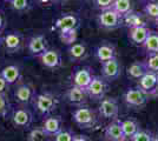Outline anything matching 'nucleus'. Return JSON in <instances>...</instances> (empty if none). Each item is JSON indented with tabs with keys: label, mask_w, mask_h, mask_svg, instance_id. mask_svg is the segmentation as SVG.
Masks as SVG:
<instances>
[{
	"label": "nucleus",
	"mask_w": 158,
	"mask_h": 141,
	"mask_svg": "<svg viewBox=\"0 0 158 141\" xmlns=\"http://www.w3.org/2000/svg\"><path fill=\"white\" fill-rule=\"evenodd\" d=\"M72 118L74 122L80 128L89 129L97 125L98 122V115L92 108L87 106H80L72 113Z\"/></svg>",
	"instance_id": "obj_3"
},
{
	"label": "nucleus",
	"mask_w": 158,
	"mask_h": 141,
	"mask_svg": "<svg viewBox=\"0 0 158 141\" xmlns=\"http://www.w3.org/2000/svg\"><path fill=\"white\" fill-rule=\"evenodd\" d=\"M120 125H122V129H123V134L125 136V139H131L133 135L138 132L139 125L138 122L133 119H126V120L120 121Z\"/></svg>",
	"instance_id": "obj_25"
},
{
	"label": "nucleus",
	"mask_w": 158,
	"mask_h": 141,
	"mask_svg": "<svg viewBox=\"0 0 158 141\" xmlns=\"http://www.w3.org/2000/svg\"><path fill=\"white\" fill-rule=\"evenodd\" d=\"M40 4H48V2H51L53 0H38Z\"/></svg>",
	"instance_id": "obj_39"
},
{
	"label": "nucleus",
	"mask_w": 158,
	"mask_h": 141,
	"mask_svg": "<svg viewBox=\"0 0 158 141\" xmlns=\"http://www.w3.org/2000/svg\"><path fill=\"white\" fill-rule=\"evenodd\" d=\"M2 44L6 48L8 53H17L23 48L24 45V37L20 32L17 31H12L4 37L2 39Z\"/></svg>",
	"instance_id": "obj_15"
},
{
	"label": "nucleus",
	"mask_w": 158,
	"mask_h": 141,
	"mask_svg": "<svg viewBox=\"0 0 158 141\" xmlns=\"http://www.w3.org/2000/svg\"><path fill=\"white\" fill-rule=\"evenodd\" d=\"M104 135H105L106 140L109 141H117L122 140V139H125V136L123 134L120 120H118V119L117 120H112L105 127Z\"/></svg>",
	"instance_id": "obj_21"
},
{
	"label": "nucleus",
	"mask_w": 158,
	"mask_h": 141,
	"mask_svg": "<svg viewBox=\"0 0 158 141\" xmlns=\"http://www.w3.org/2000/svg\"><path fill=\"white\" fill-rule=\"evenodd\" d=\"M148 67L145 65L144 61H135L132 62L131 65L127 67L126 69V74L130 79H133V80H140L145 74L148 73Z\"/></svg>",
	"instance_id": "obj_23"
},
{
	"label": "nucleus",
	"mask_w": 158,
	"mask_h": 141,
	"mask_svg": "<svg viewBox=\"0 0 158 141\" xmlns=\"http://www.w3.org/2000/svg\"><path fill=\"white\" fill-rule=\"evenodd\" d=\"M117 141H127V139H122V140H117Z\"/></svg>",
	"instance_id": "obj_44"
},
{
	"label": "nucleus",
	"mask_w": 158,
	"mask_h": 141,
	"mask_svg": "<svg viewBox=\"0 0 158 141\" xmlns=\"http://www.w3.org/2000/svg\"><path fill=\"white\" fill-rule=\"evenodd\" d=\"M27 49L31 55L38 58L39 55L46 52L47 49V40L45 38L44 34H35V35H32L28 40H27Z\"/></svg>",
	"instance_id": "obj_14"
},
{
	"label": "nucleus",
	"mask_w": 158,
	"mask_h": 141,
	"mask_svg": "<svg viewBox=\"0 0 158 141\" xmlns=\"http://www.w3.org/2000/svg\"><path fill=\"white\" fill-rule=\"evenodd\" d=\"M8 84L6 82V80L0 75V94H6V91L8 88Z\"/></svg>",
	"instance_id": "obj_37"
},
{
	"label": "nucleus",
	"mask_w": 158,
	"mask_h": 141,
	"mask_svg": "<svg viewBox=\"0 0 158 141\" xmlns=\"http://www.w3.org/2000/svg\"><path fill=\"white\" fill-rule=\"evenodd\" d=\"M0 75L6 80L8 85H13L21 79V71L17 65H7L0 71Z\"/></svg>",
	"instance_id": "obj_22"
},
{
	"label": "nucleus",
	"mask_w": 158,
	"mask_h": 141,
	"mask_svg": "<svg viewBox=\"0 0 158 141\" xmlns=\"http://www.w3.org/2000/svg\"><path fill=\"white\" fill-rule=\"evenodd\" d=\"M10 4L14 11L24 12V11H27L30 7V0H12Z\"/></svg>",
	"instance_id": "obj_32"
},
{
	"label": "nucleus",
	"mask_w": 158,
	"mask_h": 141,
	"mask_svg": "<svg viewBox=\"0 0 158 141\" xmlns=\"http://www.w3.org/2000/svg\"><path fill=\"white\" fill-rule=\"evenodd\" d=\"M92 69L90 67H79L77 69H74V72L72 73V86L76 87L83 88L86 89L87 86L90 85V82L93 79Z\"/></svg>",
	"instance_id": "obj_12"
},
{
	"label": "nucleus",
	"mask_w": 158,
	"mask_h": 141,
	"mask_svg": "<svg viewBox=\"0 0 158 141\" xmlns=\"http://www.w3.org/2000/svg\"><path fill=\"white\" fill-rule=\"evenodd\" d=\"M67 55L70 58V60L72 61H83L85 60L86 58L89 57V49L87 46L84 41L80 42H74L72 45H70L67 48Z\"/></svg>",
	"instance_id": "obj_17"
},
{
	"label": "nucleus",
	"mask_w": 158,
	"mask_h": 141,
	"mask_svg": "<svg viewBox=\"0 0 158 141\" xmlns=\"http://www.w3.org/2000/svg\"><path fill=\"white\" fill-rule=\"evenodd\" d=\"M85 91L90 99H93L94 101H102L109 91V84L102 75H94Z\"/></svg>",
	"instance_id": "obj_5"
},
{
	"label": "nucleus",
	"mask_w": 158,
	"mask_h": 141,
	"mask_svg": "<svg viewBox=\"0 0 158 141\" xmlns=\"http://www.w3.org/2000/svg\"><path fill=\"white\" fill-rule=\"evenodd\" d=\"M99 114L107 120H117L119 114L118 100L116 98H104L100 101L98 108Z\"/></svg>",
	"instance_id": "obj_8"
},
{
	"label": "nucleus",
	"mask_w": 158,
	"mask_h": 141,
	"mask_svg": "<svg viewBox=\"0 0 158 141\" xmlns=\"http://www.w3.org/2000/svg\"><path fill=\"white\" fill-rule=\"evenodd\" d=\"M143 13L151 18V19H157L158 18V1L157 0H146L143 1Z\"/></svg>",
	"instance_id": "obj_28"
},
{
	"label": "nucleus",
	"mask_w": 158,
	"mask_h": 141,
	"mask_svg": "<svg viewBox=\"0 0 158 141\" xmlns=\"http://www.w3.org/2000/svg\"><path fill=\"white\" fill-rule=\"evenodd\" d=\"M73 141H90L85 135H76Z\"/></svg>",
	"instance_id": "obj_38"
},
{
	"label": "nucleus",
	"mask_w": 158,
	"mask_h": 141,
	"mask_svg": "<svg viewBox=\"0 0 158 141\" xmlns=\"http://www.w3.org/2000/svg\"><path fill=\"white\" fill-rule=\"evenodd\" d=\"M66 98H67L70 104L80 107V106H85L86 100L89 96L86 94L85 89L76 87V86H71L66 92Z\"/></svg>",
	"instance_id": "obj_19"
},
{
	"label": "nucleus",
	"mask_w": 158,
	"mask_h": 141,
	"mask_svg": "<svg viewBox=\"0 0 158 141\" xmlns=\"http://www.w3.org/2000/svg\"><path fill=\"white\" fill-rule=\"evenodd\" d=\"M11 120L14 127L20 129H27L31 127L33 122V113L26 106H19L12 111Z\"/></svg>",
	"instance_id": "obj_6"
},
{
	"label": "nucleus",
	"mask_w": 158,
	"mask_h": 141,
	"mask_svg": "<svg viewBox=\"0 0 158 141\" xmlns=\"http://www.w3.org/2000/svg\"><path fill=\"white\" fill-rule=\"evenodd\" d=\"M111 8L122 17H124L133 11V0H114Z\"/></svg>",
	"instance_id": "obj_27"
},
{
	"label": "nucleus",
	"mask_w": 158,
	"mask_h": 141,
	"mask_svg": "<svg viewBox=\"0 0 158 141\" xmlns=\"http://www.w3.org/2000/svg\"><path fill=\"white\" fill-rule=\"evenodd\" d=\"M155 25H156V26H157V28H158V18H157V19H155Z\"/></svg>",
	"instance_id": "obj_41"
},
{
	"label": "nucleus",
	"mask_w": 158,
	"mask_h": 141,
	"mask_svg": "<svg viewBox=\"0 0 158 141\" xmlns=\"http://www.w3.org/2000/svg\"><path fill=\"white\" fill-rule=\"evenodd\" d=\"M151 141H158V134L153 135V136H152V140Z\"/></svg>",
	"instance_id": "obj_40"
},
{
	"label": "nucleus",
	"mask_w": 158,
	"mask_h": 141,
	"mask_svg": "<svg viewBox=\"0 0 158 141\" xmlns=\"http://www.w3.org/2000/svg\"><path fill=\"white\" fill-rule=\"evenodd\" d=\"M54 26L58 31L59 39L67 46L77 41L79 32V19L74 13H65L56 20Z\"/></svg>",
	"instance_id": "obj_1"
},
{
	"label": "nucleus",
	"mask_w": 158,
	"mask_h": 141,
	"mask_svg": "<svg viewBox=\"0 0 158 141\" xmlns=\"http://www.w3.org/2000/svg\"><path fill=\"white\" fill-rule=\"evenodd\" d=\"M53 1H56V2H61V1H65V0H53Z\"/></svg>",
	"instance_id": "obj_43"
},
{
	"label": "nucleus",
	"mask_w": 158,
	"mask_h": 141,
	"mask_svg": "<svg viewBox=\"0 0 158 141\" xmlns=\"http://www.w3.org/2000/svg\"><path fill=\"white\" fill-rule=\"evenodd\" d=\"M146 54H153L158 53V32L151 31V33L149 34V37L146 38L145 42L142 45Z\"/></svg>",
	"instance_id": "obj_26"
},
{
	"label": "nucleus",
	"mask_w": 158,
	"mask_h": 141,
	"mask_svg": "<svg viewBox=\"0 0 158 141\" xmlns=\"http://www.w3.org/2000/svg\"><path fill=\"white\" fill-rule=\"evenodd\" d=\"M122 72H123V67L117 58L102 64V76L106 81L117 80L122 75Z\"/></svg>",
	"instance_id": "obj_11"
},
{
	"label": "nucleus",
	"mask_w": 158,
	"mask_h": 141,
	"mask_svg": "<svg viewBox=\"0 0 158 141\" xmlns=\"http://www.w3.org/2000/svg\"><path fill=\"white\" fill-rule=\"evenodd\" d=\"M114 0H93L96 7L100 10V11H105V10H109L112 7V4H113Z\"/></svg>",
	"instance_id": "obj_35"
},
{
	"label": "nucleus",
	"mask_w": 158,
	"mask_h": 141,
	"mask_svg": "<svg viewBox=\"0 0 158 141\" xmlns=\"http://www.w3.org/2000/svg\"><path fill=\"white\" fill-rule=\"evenodd\" d=\"M144 62L149 72L158 73V53L149 54L148 58L144 60Z\"/></svg>",
	"instance_id": "obj_30"
},
{
	"label": "nucleus",
	"mask_w": 158,
	"mask_h": 141,
	"mask_svg": "<svg viewBox=\"0 0 158 141\" xmlns=\"http://www.w3.org/2000/svg\"><path fill=\"white\" fill-rule=\"evenodd\" d=\"M148 96L145 95L138 87L136 88H129L124 93V101L129 107L133 108H140L145 106L148 102Z\"/></svg>",
	"instance_id": "obj_13"
},
{
	"label": "nucleus",
	"mask_w": 158,
	"mask_h": 141,
	"mask_svg": "<svg viewBox=\"0 0 158 141\" xmlns=\"http://www.w3.org/2000/svg\"><path fill=\"white\" fill-rule=\"evenodd\" d=\"M27 141H48V136L41 127H34L30 131Z\"/></svg>",
	"instance_id": "obj_29"
},
{
	"label": "nucleus",
	"mask_w": 158,
	"mask_h": 141,
	"mask_svg": "<svg viewBox=\"0 0 158 141\" xmlns=\"http://www.w3.org/2000/svg\"><path fill=\"white\" fill-rule=\"evenodd\" d=\"M5 1H6V2H11V1H12V0H5Z\"/></svg>",
	"instance_id": "obj_45"
},
{
	"label": "nucleus",
	"mask_w": 158,
	"mask_h": 141,
	"mask_svg": "<svg viewBox=\"0 0 158 141\" xmlns=\"http://www.w3.org/2000/svg\"><path fill=\"white\" fill-rule=\"evenodd\" d=\"M41 128L46 133L47 136H54L63 129V121L60 119V116L50 115L44 120Z\"/></svg>",
	"instance_id": "obj_18"
},
{
	"label": "nucleus",
	"mask_w": 158,
	"mask_h": 141,
	"mask_svg": "<svg viewBox=\"0 0 158 141\" xmlns=\"http://www.w3.org/2000/svg\"><path fill=\"white\" fill-rule=\"evenodd\" d=\"M35 96V91L31 84L21 82L14 89V99L21 106H27L28 104L33 102Z\"/></svg>",
	"instance_id": "obj_9"
},
{
	"label": "nucleus",
	"mask_w": 158,
	"mask_h": 141,
	"mask_svg": "<svg viewBox=\"0 0 158 141\" xmlns=\"http://www.w3.org/2000/svg\"><path fill=\"white\" fill-rule=\"evenodd\" d=\"M74 134L70 129H61L57 135H54V141H73Z\"/></svg>",
	"instance_id": "obj_34"
},
{
	"label": "nucleus",
	"mask_w": 158,
	"mask_h": 141,
	"mask_svg": "<svg viewBox=\"0 0 158 141\" xmlns=\"http://www.w3.org/2000/svg\"><path fill=\"white\" fill-rule=\"evenodd\" d=\"M94 57L100 64H104L117 58V48L110 41H102L94 48Z\"/></svg>",
	"instance_id": "obj_10"
},
{
	"label": "nucleus",
	"mask_w": 158,
	"mask_h": 141,
	"mask_svg": "<svg viewBox=\"0 0 158 141\" xmlns=\"http://www.w3.org/2000/svg\"><path fill=\"white\" fill-rule=\"evenodd\" d=\"M97 24L100 28L104 29H116L123 25V17L114 10L109 8L105 11H100L97 17Z\"/></svg>",
	"instance_id": "obj_4"
},
{
	"label": "nucleus",
	"mask_w": 158,
	"mask_h": 141,
	"mask_svg": "<svg viewBox=\"0 0 158 141\" xmlns=\"http://www.w3.org/2000/svg\"><path fill=\"white\" fill-rule=\"evenodd\" d=\"M152 133L145 129H139L136 134L132 136L130 140L131 141H151L152 140Z\"/></svg>",
	"instance_id": "obj_33"
},
{
	"label": "nucleus",
	"mask_w": 158,
	"mask_h": 141,
	"mask_svg": "<svg viewBox=\"0 0 158 141\" xmlns=\"http://www.w3.org/2000/svg\"><path fill=\"white\" fill-rule=\"evenodd\" d=\"M11 104L8 101V98L6 96V94H0V116L5 118L10 112H11Z\"/></svg>",
	"instance_id": "obj_31"
},
{
	"label": "nucleus",
	"mask_w": 158,
	"mask_h": 141,
	"mask_svg": "<svg viewBox=\"0 0 158 141\" xmlns=\"http://www.w3.org/2000/svg\"><path fill=\"white\" fill-rule=\"evenodd\" d=\"M39 61L43 66L50 69H56L61 66L63 59H61V53L58 49H47L46 52L38 57Z\"/></svg>",
	"instance_id": "obj_16"
},
{
	"label": "nucleus",
	"mask_w": 158,
	"mask_h": 141,
	"mask_svg": "<svg viewBox=\"0 0 158 141\" xmlns=\"http://www.w3.org/2000/svg\"><path fill=\"white\" fill-rule=\"evenodd\" d=\"M123 25L127 26L129 28H132V27L146 26V22L142 14L136 11H132L123 17Z\"/></svg>",
	"instance_id": "obj_24"
},
{
	"label": "nucleus",
	"mask_w": 158,
	"mask_h": 141,
	"mask_svg": "<svg viewBox=\"0 0 158 141\" xmlns=\"http://www.w3.org/2000/svg\"><path fill=\"white\" fill-rule=\"evenodd\" d=\"M5 26H6V17H5L4 11L0 10V34L5 29Z\"/></svg>",
	"instance_id": "obj_36"
},
{
	"label": "nucleus",
	"mask_w": 158,
	"mask_h": 141,
	"mask_svg": "<svg viewBox=\"0 0 158 141\" xmlns=\"http://www.w3.org/2000/svg\"><path fill=\"white\" fill-rule=\"evenodd\" d=\"M2 39H4V38H2V37H1V34H0V45L2 44Z\"/></svg>",
	"instance_id": "obj_42"
},
{
	"label": "nucleus",
	"mask_w": 158,
	"mask_h": 141,
	"mask_svg": "<svg viewBox=\"0 0 158 141\" xmlns=\"http://www.w3.org/2000/svg\"><path fill=\"white\" fill-rule=\"evenodd\" d=\"M137 87L148 98L149 96H158V73L148 72L138 81V86Z\"/></svg>",
	"instance_id": "obj_7"
},
{
	"label": "nucleus",
	"mask_w": 158,
	"mask_h": 141,
	"mask_svg": "<svg viewBox=\"0 0 158 141\" xmlns=\"http://www.w3.org/2000/svg\"><path fill=\"white\" fill-rule=\"evenodd\" d=\"M150 33H151V29H149L148 26L132 27V28H129V39L133 45L142 46Z\"/></svg>",
	"instance_id": "obj_20"
},
{
	"label": "nucleus",
	"mask_w": 158,
	"mask_h": 141,
	"mask_svg": "<svg viewBox=\"0 0 158 141\" xmlns=\"http://www.w3.org/2000/svg\"><path fill=\"white\" fill-rule=\"evenodd\" d=\"M33 107L41 115H48L58 106V99L50 92H41L35 94L33 99Z\"/></svg>",
	"instance_id": "obj_2"
}]
</instances>
